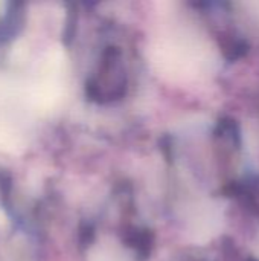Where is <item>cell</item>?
I'll use <instances>...</instances> for the list:
<instances>
[]
</instances>
